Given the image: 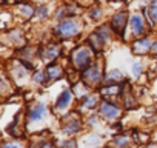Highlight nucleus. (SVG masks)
Returning a JSON list of instances; mask_svg holds the SVG:
<instances>
[{
  "label": "nucleus",
  "mask_w": 157,
  "mask_h": 148,
  "mask_svg": "<svg viewBox=\"0 0 157 148\" xmlns=\"http://www.w3.org/2000/svg\"><path fill=\"white\" fill-rule=\"evenodd\" d=\"M72 62L77 68H86L90 65V53L86 48H78L72 53Z\"/></svg>",
  "instance_id": "obj_1"
},
{
  "label": "nucleus",
  "mask_w": 157,
  "mask_h": 148,
  "mask_svg": "<svg viewBox=\"0 0 157 148\" xmlns=\"http://www.w3.org/2000/svg\"><path fill=\"white\" fill-rule=\"evenodd\" d=\"M59 33L63 37H71V36H74V34L78 33V23L75 20H72V19L65 20V22H62L59 25Z\"/></svg>",
  "instance_id": "obj_2"
},
{
  "label": "nucleus",
  "mask_w": 157,
  "mask_h": 148,
  "mask_svg": "<svg viewBox=\"0 0 157 148\" xmlns=\"http://www.w3.org/2000/svg\"><path fill=\"white\" fill-rule=\"evenodd\" d=\"M100 74H102L100 72V68L97 65H93V66H88L86 68V71L83 72V77L90 84H97L100 80Z\"/></svg>",
  "instance_id": "obj_3"
},
{
  "label": "nucleus",
  "mask_w": 157,
  "mask_h": 148,
  "mask_svg": "<svg viewBox=\"0 0 157 148\" xmlns=\"http://www.w3.org/2000/svg\"><path fill=\"white\" fill-rule=\"evenodd\" d=\"M125 22H126V14H125V13H119V14H116V16L113 17L111 26H113V29H114L117 34H123Z\"/></svg>",
  "instance_id": "obj_4"
},
{
  "label": "nucleus",
  "mask_w": 157,
  "mask_h": 148,
  "mask_svg": "<svg viewBox=\"0 0 157 148\" xmlns=\"http://www.w3.org/2000/svg\"><path fill=\"white\" fill-rule=\"evenodd\" d=\"M100 113H102L106 119H109V120H113V119H116V117L119 116V110H117L114 105H111V103H102Z\"/></svg>",
  "instance_id": "obj_5"
},
{
  "label": "nucleus",
  "mask_w": 157,
  "mask_h": 148,
  "mask_svg": "<svg viewBox=\"0 0 157 148\" xmlns=\"http://www.w3.org/2000/svg\"><path fill=\"white\" fill-rule=\"evenodd\" d=\"M45 113H46L45 105L43 103H37V107H34L31 110V113H29V120H39V119H42L45 116Z\"/></svg>",
  "instance_id": "obj_6"
},
{
  "label": "nucleus",
  "mask_w": 157,
  "mask_h": 148,
  "mask_svg": "<svg viewBox=\"0 0 157 148\" xmlns=\"http://www.w3.org/2000/svg\"><path fill=\"white\" fill-rule=\"evenodd\" d=\"M90 45L93 46V49L94 51H100L102 49V46H103V37L97 33V34H93L91 37H90Z\"/></svg>",
  "instance_id": "obj_7"
},
{
  "label": "nucleus",
  "mask_w": 157,
  "mask_h": 148,
  "mask_svg": "<svg viewBox=\"0 0 157 148\" xmlns=\"http://www.w3.org/2000/svg\"><path fill=\"white\" fill-rule=\"evenodd\" d=\"M131 29H132L134 34H140L143 31V20H142L140 16H134L131 19Z\"/></svg>",
  "instance_id": "obj_8"
},
{
  "label": "nucleus",
  "mask_w": 157,
  "mask_h": 148,
  "mask_svg": "<svg viewBox=\"0 0 157 148\" xmlns=\"http://www.w3.org/2000/svg\"><path fill=\"white\" fill-rule=\"evenodd\" d=\"M149 46H151V40H149V39H145V40H137V42L134 43V49H136V53H139V54L146 53Z\"/></svg>",
  "instance_id": "obj_9"
},
{
  "label": "nucleus",
  "mask_w": 157,
  "mask_h": 148,
  "mask_svg": "<svg viewBox=\"0 0 157 148\" xmlns=\"http://www.w3.org/2000/svg\"><path fill=\"white\" fill-rule=\"evenodd\" d=\"M69 100H71V91H69V90H66V91H63V93H62V96L59 97V100H57V108H59V110L66 108V107H68V103H69Z\"/></svg>",
  "instance_id": "obj_10"
},
{
  "label": "nucleus",
  "mask_w": 157,
  "mask_h": 148,
  "mask_svg": "<svg viewBox=\"0 0 157 148\" xmlns=\"http://www.w3.org/2000/svg\"><path fill=\"white\" fill-rule=\"evenodd\" d=\"M60 74H62V69L59 66H56V65H51L46 69V79L48 80H56V79L60 77Z\"/></svg>",
  "instance_id": "obj_11"
},
{
  "label": "nucleus",
  "mask_w": 157,
  "mask_h": 148,
  "mask_svg": "<svg viewBox=\"0 0 157 148\" xmlns=\"http://www.w3.org/2000/svg\"><path fill=\"white\" fill-rule=\"evenodd\" d=\"M57 54H59V48H57V46H49V48H46V51L42 53V56H43L45 59H49V60H52Z\"/></svg>",
  "instance_id": "obj_12"
},
{
  "label": "nucleus",
  "mask_w": 157,
  "mask_h": 148,
  "mask_svg": "<svg viewBox=\"0 0 157 148\" xmlns=\"http://www.w3.org/2000/svg\"><path fill=\"white\" fill-rule=\"evenodd\" d=\"M148 14H149V17L152 19V22H157V0H154V2L149 5Z\"/></svg>",
  "instance_id": "obj_13"
},
{
  "label": "nucleus",
  "mask_w": 157,
  "mask_h": 148,
  "mask_svg": "<svg viewBox=\"0 0 157 148\" xmlns=\"http://www.w3.org/2000/svg\"><path fill=\"white\" fill-rule=\"evenodd\" d=\"M78 122H71L69 123V127H65V131L66 133H74V131H78Z\"/></svg>",
  "instance_id": "obj_14"
},
{
  "label": "nucleus",
  "mask_w": 157,
  "mask_h": 148,
  "mask_svg": "<svg viewBox=\"0 0 157 148\" xmlns=\"http://www.w3.org/2000/svg\"><path fill=\"white\" fill-rule=\"evenodd\" d=\"M123 77H122V72L120 71H113L111 74H109V80H122Z\"/></svg>",
  "instance_id": "obj_15"
},
{
  "label": "nucleus",
  "mask_w": 157,
  "mask_h": 148,
  "mask_svg": "<svg viewBox=\"0 0 157 148\" xmlns=\"http://www.w3.org/2000/svg\"><path fill=\"white\" fill-rule=\"evenodd\" d=\"M22 13H23L26 17H29V16L33 14V8H31V6H28V5H26V6H22Z\"/></svg>",
  "instance_id": "obj_16"
},
{
  "label": "nucleus",
  "mask_w": 157,
  "mask_h": 148,
  "mask_svg": "<svg viewBox=\"0 0 157 148\" xmlns=\"http://www.w3.org/2000/svg\"><path fill=\"white\" fill-rule=\"evenodd\" d=\"M94 105H96V97H90L88 102H85V107H88V108H93Z\"/></svg>",
  "instance_id": "obj_17"
},
{
  "label": "nucleus",
  "mask_w": 157,
  "mask_h": 148,
  "mask_svg": "<svg viewBox=\"0 0 157 148\" xmlns=\"http://www.w3.org/2000/svg\"><path fill=\"white\" fill-rule=\"evenodd\" d=\"M37 13H39L40 17H45V16H46V6H40V8L37 10Z\"/></svg>",
  "instance_id": "obj_18"
},
{
  "label": "nucleus",
  "mask_w": 157,
  "mask_h": 148,
  "mask_svg": "<svg viewBox=\"0 0 157 148\" xmlns=\"http://www.w3.org/2000/svg\"><path fill=\"white\" fill-rule=\"evenodd\" d=\"M3 148H20V145H19V143H16V142H14V143L11 142V143H5V145H3Z\"/></svg>",
  "instance_id": "obj_19"
},
{
  "label": "nucleus",
  "mask_w": 157,
  "mask_h": 148,
  "mask_svg": "<svg viewBox=\"0 0 157 148\" xmlns=\"http://www.w3.org/2000/svg\"><path fill=\"white\" fill-rule=\"evenodd\" d=\"M91 17H93V19H99V17H100V10H93Z\"/></svg>",
  "instance_id": "obj_20"
},
{
  "label": "nucleus",
  "mask_w": 157,
  "mask_h": 148,
  "mask_svg": "<svg viewBox=\"0 0 157 148\" xmlns=\"http://www.w3.org/2000/svg\"><path fill=\"white\" fill-rule=\"evenodd\" d=\"M97 33H99L100 36H105V37H106V36H108V28H103V29H99Z\"/></svg>",
  "instance_id": "obj_21"
},
{
  "label": "nucleus",
  "mask_w": 157,
  "mask_h": 148,
  "mask_svg": "<svg viewBox=\"0 0 157 148\" xmlns=\"http://www.w3.org/2000/svg\"><path fill=\"white\" fill-rule=\"evenodd\" d=\"M42 76H43V74H42V72H37V74H36V77H34V79L40 82V80H42Z\"/></svg>",
  "instance_id": "obj_22"
},
{
  "label": "nucleus",
  "mask_w": 157,
  "mask_h": 148,
  "mask_svg": "<svg viewBox=\"0 0 157 148\" xmlns=\"http://www.w3.org/2000/svg\"><path fill=\"white\" fill-rule=\"evenodd\" d=\"M132 71H134L136 74H139V72H140V66H139V65H134V68H132Z\"/></svg>",
  "instance_id": "obj_23"
},
{
  "label": "nucleus",
  "mask_w": 157,
  "mask_h": 148,
  "mask_svg": "<svg viewBox=\"0 0 157 148\" xmlns=\"http://www.w3.org/2000/svg\"><path fill=\"white\" fill-rule=\"evenodd\" d=\"M42 148H52V145H51V143H46V145H43Z\"/></svg>",
  "instance_id": "obj_24"
},
{
  "label": "nucleus",
  "mask_w": 157,
  "mask_h": 148,
  "mask_svg": "<svg viewBox=\"0 0 157 148\" xmlns=\"http://www.w3.org/2000/svg\"><path fill=\"white\" fill-rule=\"evenodd\" d=\"M149 148H157V146H155V145H151V146H149Z\"/></svg>",
  "instance_id": "obj_25"
},
{
  "label": "nucleus",
  "mask_w": 157,
  "mask_h": 148,
  "mask_svg": "<svg viewBox=\"0 0 157 148\" xmlns=\"http://www.w3.org/2000/svg\"><path fill=\"white\" fill-rule=\"evenodd\" d=\"M154 51H155V53H157V45H155V48H154Z\"/></svg>",
  "instance_id": "obj_26"
}]
</instances>
